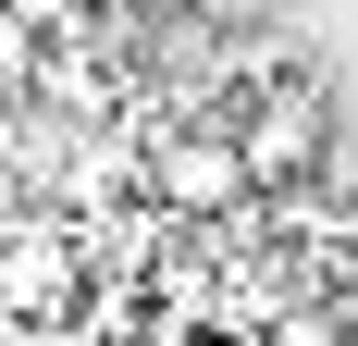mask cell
<instances>
[{"label": "cell", "instance_id": "8992f818", "mask_svg": "<svg viewBox=\"0 0 358 346\" xmlns=\"http://www.w3.org/2000/svg\"><path fill=\"white\" fill-rule=\"evenodd\" d=\"M13 13H25V25H62V13H74V0H13Z\"/></svg>", "mask_w": 358, "mask_h": 346}, {"label": "cell", "instance_id": "52a82bcc", "mask_svg": "<svg viewBox=\"0 0 358 346\" xmlns=\"http://www.w3.org/2000/svg\"><path fill=\"white\" fill-rule=\"evenodd\" d=\"M0 124H13V87H0Z\"/></svg>", "mask_w": 358, "mask_h": 346}, {"label": "cell", "instance_id": "7a4b0ae2", "mask_svg": "<svg viewBox=\"0 0 358 346\" xmlns=\"http://www.w3.org/2000/svg\"><path fill=\"white\" fill-rule=\"evenodd\" d=\"M74 284H87V260H74L62 235H13V247H0V310L62 321V310H74Z\"/></svg>", "mask_w": 358, "mask_h": 346}, {"label": "cell", "instance_id": "6da1fadb", "mask_svg": "<svg viewBox=\"0 0 358 346\" xmlns=\"http://www.w3.org/2000/svg\"><path fill=\"white\" fill-rule=\"evenodd\" d=\"M322 137H334V99L309 87V74H285V87L248 111V137H235L248 148V186H296V173L322 161Z\"/></svg>", "mask_w": 358, "mask_h": 346}, {"label": "cell", "instance_id": "3957f363", "mask_svg": "<svg viewBox=\"0 0 358 346\" xmlns=\"http://www.w3.org/2000/svg\"><path fill=\"white\" fill-rule=\"evenodd\" d=\"M161 198L173 210H235L248 198V148L235 137H173L161 148Z\"/></svg>", "mask_w": 358, "mask_h": 346}, {"label": "cell", "instance_id": "277c9868", "mask_svg": "<svg viewBox=\"0 0 358 346\" xmlns=\"http://www.w3.org/2000/svg\"><path fill=\"white\" fill-rule=\"evenodd\" d=\"M25 74H50V50H37V25L0 0V87H25Z\"/></svg>", "mask_w": 358, "mask_h": 346}, {"label": "cell", "instance_id": "5b68a950", "mask_svg": "<svg viewBox=\"0 0 358 346\" xmlns=\"http://www.w3.org/2000/svg\"><path fill=\"white\" fill-rule=\"evenodd\" d=\"M0 346H62V321H25V310H0Z\"/></svg>", "mask_w": 358, "mask_h": 346}]
</instances>
